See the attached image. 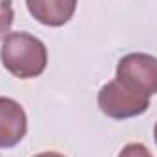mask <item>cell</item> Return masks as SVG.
Here are the masks:
<instances>
[{"label": "cell", "instance_id": "obj_1", "mask_svg": "<svg viewBox=\"0 0 157 157\" xmlns=\"http://www.w3.org/2000/svg\"><path fill=\"white\" fill-rule=\"evenodd\" d=\"M4 68L18 78L39 77L46 70L48 51L44 42L26 31L9 33L0 49Z\"/></svg>", "mask_w": 157, "mask_h": 157}, {"label": "cell", "instance_id": "obj_2", "mask_svg": "<svg viewBox=\"0 0 157 157\" xmlns=\"http://www.w3.org/2000/svg\"><path fill=\"white\" fill-rule=\"evenodd\" d=\"M97 102L101 112L108 117L130 119L146 112L150 104V97L115 78L101 88Z\"/></svg>", "mask_w": 157, "mask_h": 157}, {"label": "cell", "instance_id": "obj_3", "mask_svg": "<svg viewBox=\"0 0 157 157\" xmlns=\"http://www.w3.org/2000/svg\"><path fill=\"white\" fill-rule=\"evenodd\" d=\"M117 78L144 95L157 93V59L146 53H130L117 64Z\"/></svg>", "mask_w": 157, "mask_h": 157}, {"label": "cell", "instance_id": "obj_4", "mask_svg": "<svg viewBox=\"0 0 157 157\" xmlns=\"http://www.w3.org/2000/svg\"><path fill=\"white\" fill-rule=\"evenodd\" d=\"M28 132V117L22 106L7 97H0V148L17 146Z\"/></svg>", "mask_w": 157, "mask_h": 157}, {"label": "cell", "instance_id": "obj_5", "mask_svg": "<svg viewBox=\"0 0 157 157\" xmlns=\"http://www.w3.org/2000/svg\"><path fill=\"white\" fill-rule=\"evenodd\" d=\"M26 6L35 20L44 26H64L75 13L77 0H26Z\"/></svg>", "mask_w": 157, "mask_h": 157}, {"label": "cell", "instance_id": "obj_6", "mask_svg": "<svg viewBox=\"0 0 157 157\" xmlns=\"http://www.w3.org/2000/svg\"><path fill=\"white\" fill-rule=\"evenodd\" d=\"M13 2L11 0H0V40L9 35L11 24H13Z\"/></svg>", "mask_w": 157, "mask_h": 157}, {"label": "cell", "instance_id": "obj_7", "mask_svg": "<svg viewBox=\"0 0 157 157\" xmlns=\"http://www.w3.org/2000/svg\"><path fill=\"white\" fill-rule=\"evenodd\" d=\"M119 157H154V155L150 154V150H148L144 144H141V143H132V144H126V146L121 150Z\"/></svg>", "mask_w": 157, "mask_h": 157}, {"label": "cell", "instance_id": "obj_8", "mask_svg": "<svg viewBox=\"0 0 157 157\" xmlns=\"http://www.w3.org/2000/svg\"><path fill=\"white\" fill-rule=\"evenodd\" d=\"M35 157H64V155H60L57 152H44V154H39V155H35Z\"/></svg>", "mask_w": 157, "mask_h": 157}, {"label": "cell", "instance_id": "obj_9", "mask_svg": "<svg viewBox=\"0 0 157 157\" xmlns=\"http://www.w3.org/2000/svg\"><path fill=\"white\" fill-rule=\"evenodd\" d=\"M154 133H155V143H157V124H155V132Z\"/></svg>", "mask_w": 157, "mask_h": 157}]
</instances>
